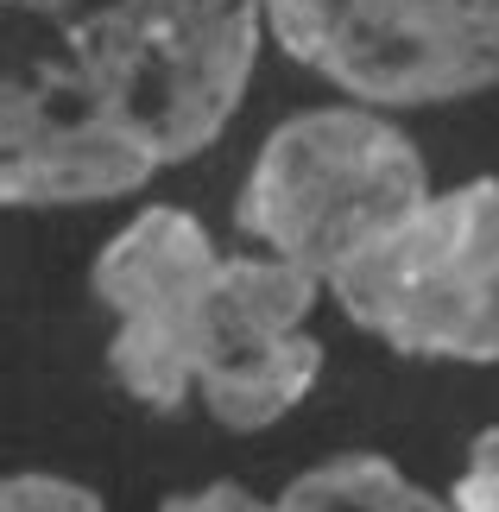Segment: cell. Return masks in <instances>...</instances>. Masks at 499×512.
<instances>
[{
	"label": "cell",
	"mask_w": 499,
	"mask_h": 512,
	"mask_svg": "<svg viewBox=\"0 0 499 512\" xmlns=\"http://www.w3.org/2000/svg\"><path fill=\"white\" fill-rule=\"evenodd\" d=\"M0 203H121L247 102L266 0H0Z\"/></svg>",
	"instance_id": "obj_1"
},
{
	"label": "cell",
	"mask_w": 499,
	"mask_h": 512,
	"mask_svg": "<svg viewBox=\"0 0 499 512\" xmlns=\"http://www.w3.org/2000/svg\"><path fill=\"white\" fill-rule=\"evenodd\" d=\"M335 310L411 361H499V177L430 190L329 279Z\"/></svg>",
	"instance_id": "obj_4"
},
{
	"label": "cell",
	"mask_w": 499,
	"mask_h": 512,
	"mask_svg": "<svg viewBox=\"0 0 499 512\" xmlns=\"http://www.w3.org/2000/svg\"><path fill=\"white\" fill-rule=\"evenodd\" d=\"M0 512H108L102 494L70 475H51V468H19V475L0 481Z\"/></svg>",
	"instance_id": "obj_7"
},
{
	"label": "cell",
	"mask_w": 499,
	"mask_h": 512,
	"mask_svg": "<svg viewBox=\"0 0 499 512\" xmlns=\"http://www.w3.org/2000/svg\"><path fill=\"white\" fill-rule=\"evenodd\" d=\"M89 291L114 317V386L146 411L203 405L222 430L253 437L323 380L310 310L329 285L278 253H222L177 203L133 209L95 253Z\"/></svg>",
	"instance_id": "obj_2"
},
{
	"label": "cell",
	"mask_w": 499,
	"mask_h": 512,
	"mask_svg": "<svg viewBox=\"0 0 499 512\" xmlns=\"http://www.w3.org/2000/svg\"><path fill=\"white\" fill-rule=\"evenodd\" d=\"M266 38L386 114L499 83V0H266Z\"/></svg>",
	"instance_id": "obj_5"
},
{
	"label": "cell",
	"mask_w": 499,
	"mask_h": 512,
	"mask_svg": "<svg viewBox=\"0 0 499 512\" xmlns=\"http://www.w3.org/2000/svg\"><path fill=\"white\" fill-rule=\"evenodd\" d=\"M158 512H455L386 456H335L304 468L278 494H253L241 481H209L196 494H171Z\"/></svg>",
	"instance_id": "obj_6"
},
{
	"label": "cell",
	"mask_w": 499,
	"mask_h": 512,
	"mask_svg": "<svg viewBox=\"0 0 499 512\" xmlns=\"http://www.w3.org/2000/svg\"><path fill=\"white\" fill-rule=\"evenodd\" d=\"M449 506L455 512H499V424L468 443V456L449 481Z\"/></svg>",
	"instance_id": "obj_8"
},
{
	"label": "cell",
	"mask_w": 499,
	"mask_h": 512,
	"mask_svg": "<svg viewBox=\"0 0 499 512\" xmlns=\"http://www.w3.org/2000/svg\"><path fill=\"white\" fill-rule=\"evenodd\" d=\"M430 196L417 140L373 102H329L278 121L234 196V228L278 260L335 279Z\"/></svg>",
	"instance_id": "obj_3"
}]
</instances>
